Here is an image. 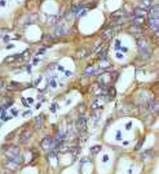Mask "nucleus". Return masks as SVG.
Here are the masks:
<instances>
[{"label": "nucleus", "instance_id": "f257e3e1", "mask_svg": "<svg viewBox=\"0 0 159 174\" xmlns=\"http://www.w3.org/2000/svg\"><path fill=\"white\" fill-rule=\"evenodd\" d=\"M137 47H139V52L142 56V59L148 60L151 57V47H150V43L145 37L137 38Z\"/></svg>", "mask_w": 159, "mask_h": 174}, {"label": "nucleus", "instance_id": "f03ea898", "mask_svg": "<svg viewBox=\"0 0 159 174\" xmlns=\"http://www.w3.org/2000/svg\"><path fill=\"white\" fill-rule=\"evenodd\" d=\"M75 127H76V131H78L79 134H84L85 131H87V117H85L84 114L78 117L76 124H75Z\"/></svg>", "mask_w": 159, "mask_h": 174}, {"label": "nucleus", "instance_id": "7ed1b4c3", "mask_svg": "<svg viewBox=\"0 0 159 174\" xmlns=\"http://www.w3.org/2000/svg\"><path fill=\"white\" fill-rule=\"evenodd\" d=\"M5 155L8 159H17L21 156V151H20V147L18 146H8L7 147V151H5Z\"/></svg>", "mask_w": 159, "mask_h": 174}, {"label": "nucleus", "instance_id": "20e7f679", "mask_svg": "<svg viewBox=\"0 0 159 174\" xmlns=\"http://www.w3.org/2000/svg\"><path fill=\"white\" fill-rule=\"evenodd\" d=\"M69 34H70V27H69V25H65V24L57 25V27L54 30L56 37H65V35H69Z\"/></svg>", "mask_w": 159, "mask_h": 174}, {"label": "nucleus", "instance_id": "39448f33", "mask_svg": "<svg viewBox=\"0 0 159 174\" xmlns=\"http://www.w3.org/2000/svg\"><path fill=\"white\" fill-rule=\"evenodd\" d=\"M21 161H22V160H21V156L17 159H8L5 161V168L9 169V170H17L21 165Z\"/></svg>", "mask_w": 159, "mask_h": 174}, {"label": "nucleus", "instance_id": "423d86ee", "mask_svg": "<svg viewBox=\"0 0 159 174\" xmlns=\"http://www.w3.org/2000/svg\"><path fill=\"white\" fill-rule=\"evenodd\" d=\"M40 146H41V148L44 150V151H50V150H53V148H56L54 139L49 138V137H47V138H44V139L41 140Z\"/></svg>", "mask_w": 159, "mask_h": 174}, {"label": "nucleus", "instance_id": "0eeeda50", "mask_svg": "<svg viewBox=\"0 0 159 174\" xmlns=\"http://www.w3.org/2000/svg\"><path fill=\"white\" fill-rule=\"evenodd\" d=\"M148 16H149V20H150V18H159V8H158V4H154V5L148 11Z\"/></svg>", "mask_w": 159, "mask_h": 174}, {"label": "nucleus", "instance_id": "6e6552de", "mask_svg": "<svg viewBox=\"0 0 159 174\" xmlns=\"http://www.w3.org/2000/svg\"><path fill=\"white\" fill-rule=\"evenodd\" d=\"M149 27L150 30L155 34V35H158V27H159V20L158 18H150L149 20Z\"/></svg>", "mask_w": 159, "mask_h": 174}, {"label": "nucleus", "instance_id": "1a4fd4ad", "mask_svg": "<svg viewBox=\"0 0 159 174\" xmlns=\"http://www.w3.org/2000/svg\"><path fill=\"white\" fill-rule=\"evenodd\" d=\"M113 37H114V30L113 29H106L104 33H102V35H101V38H102V40L104 42H110L111 39H113Z\"/></svg>", "mask_w": 159, "mask_h": 174}, {"label": "nucleus", "instance_id": "9d476101", "mask_svg": "<svg viewBox=\"0 0 159 174\" xmlns=\"http://www.w3.org/2000/svg\"><path fill=\"white\" fill-rule=\"evenodd\" d=\"M32 135V133L31 131H29V130H25V131H22V134H21V137H20V143L21 144H25L30 138H31Z\"/></svg>", "mask_w": 159, "mask_h": 174}, {"label": "nucleus", "instance_id": "9b49d317", "mask_svg": "<svg viewBox=\"0 0 159 174\" xmlns=\"http://www.w3.org/2000/svg\"><path fill=\"white\" fill-rule=\"evenodd\" d=\"M110 82H111V78H110L109 73H107V74L101 76L100 78H98V83H100L101 86H107V85H110Z\"/></svg>", "mask_w": 159, "mask_h": 174}, {"label": "nucleus", "instance_id": "f8f14e48", "mask_svg": "<svg viewBox=\"0 0 159 174\" xmlns=\"http://www.w3.org/2000/svg\"><path fill=\"white\" fill-rule=\"evenodd\" d=\"M148 109L150 112H153V113H157L158 112V102L155 99H151V100H149V103H148Z\"/></svg>", "mask_w": 159, "mask_h": 174}, {"label": "nucleus", "instance_id": "ddd939ff", "mask_svg": "<svg viewBox=\"0 0 159 174\" xmlns=\"http://www.w3.org/2000/svg\"><path fill=\"white\" fill-rule=\"evenodd\" d=\"M102 107H104V103H102L100 99H97V100H94V102L92 103L91 109L92 111H100V109H102Z\"/></svg>", "mask_w": 159, "mask_h": 174}, {"label": "nucleus", "instance_id": "4468645a", "mask_svg": "<svg viewBox=\"0 0 159 174\" xmlns=\"http://www.w3.org/2000/svg\"><path fill=\"white\" fill-rule=\"evenodd\" d=\"M133 26L136 27H141L145 24V17H133Z\"/></svg>", "mask_w": 159, "mask_h": 174}, {"label": "nucleus", "instance_id": "2eb2a0df", "mask_svg": "<svg viewBox=\"0 0 159 174\" xmlns=\"http://www.w3.org/2000/svg\"><path fill=\"white\" fill-rule=\"evenodd\" d=\"M7 89L9 90V91H17V90H20L21 89V83H18V82H9V83L7 85Z\"/></svg>", "mask_w": 159, "mask_h": 174}, {"label": "nucleus", "instance_id": "dca6fc26", "mask_svg": "<svg viewBox=\"0 0 159 174\" xmlns=\"http://www.w3.org/2000/svg\"><path fill=\"white\" fill-rule=\"evenodd\" d=\"M88 55H89V51L87 48H84V47L76 52V57H78V59H85Z\"/></svg>", "mask_w": 159, "mask_h": 174}, {"label": "nucleus", "instance_id": "f3484780", "mask_svg": "<svg viewBox=\"0 0 159 174\" xmlns=\"http://www.w3.org/2000/svg\"><path fill=\"white\" fill-rule=\"evenodd\" d=\"M17 57H18V55H11V56H7L5 59H4V63L5 64H13L17 61Z\"/></svg>", "mask_w": 159, "mask_h": 174}, {"label": "nucleus", "instance_id": "a211bd4d", "mask_svg": "<svg viewBox=\"0 0 159 174\" xmlns=\"http://www.w3.org/2000/svg\"><path fill=\"white\" fill-rule=\"evenodd\" d=\"M145 14H146V11L141 9V8H136L133 11V17H145Z\"/></svg>", "mask_w": 159, "mask_h": 174}, {"label": "nucleus", "instance_id": "6ab92c4d", "mask_svg": "<svg viewBox=\"0 0 159 174\" xmlns=\"http://www.w3.org/2000/svg\"><path fill=\"white\" fill-rule=\"evenodd\" d=\"M41 126H43V116H39V117H36V118H35V127L38 130H40Z\"/></svg>", "mask_w": 159, "mask_h": 174}, {"label": "nucleus", "instance_id": "aec40b11", "mask_svg": "<svg viewBox=\"0 0 159 174\" xmlns=\"http://www.w3.org/2000/svg\"><path fill=\"white\" fill-rule=\"evenodd\" d=\"M43 42H44V43H48V44H52V43L54 42V39L50 37V35H44V37H43Z\"/></svg>", "mask_w": 159, "mask_h": 174}, {"label": "nucleus", "instance_id": "412c9836", "mask_svg": "<svg viewBox=\"0 0 159 174\" xmlns=\"http://www.w3.org/2000/svg\"><path fill=\"white\" fill-rule=\"evenodd\" d=\"M107 98H109L110 100L115 98V89H114V87H110V89H109V96H107Z\"/></svg>", "mask_w": 159, "mask_h": 174}, {"label": "nucleus", "instance_id": "4be33fe9", "mask_svg": "<svg viewBox=\"0 0 159 174\" xmlns=\"http://www.w3.org/2000/svg\"><path fill=\"white\" fill-rule=\"evenodd\" d=\"M98 55H100V59H101V60H104V61H105V60H107V51H106V50L101 51Z\"/></svg>", "mask_w": 159, "mask_h": 174}, {"label": "nucleus", "instance_id": "5701e85b", "mask_svg": "<svg viewBox=\"0 0 159 174\" xmlns=\"http://www.w3.org/2000/svg\"><path fill=\"white\" fill-rule=\"evenodd\" d=\"M123 16H124V12L123 11H118V12L113 13V18H119V17H123Z\"/></svg>", "mask_w": 159, "mask_h": 174}, {"label": "nucleus", "instance_id": "b1692460", "mask_svg": "<svg viewBox=\"0 0 159 174\" xmlns=\"http://www.w3.org/2000/svg\"><path fill=\"white\" fill-rule=\"evenodd\" d=\"M98 151H101V146H100V144L91 147V152H92V153H97Z\"/></svg>", "mask_w": 159, "mask_h": 174}, {"label": "nucleus", "instance_id": "393cba45", "mask_svg": "<svg viewBox=\"0 0 159 174\" xmlns=\"http://www.w3.org/2000/svg\"><path fill=\"white\" fill-rule=\"evenodd\" d=\"M56 21H57V17H56V16H52V17H49V20L47 21V22H48V25H54Z\"/></svg>", "mask_w": 159, "mask_h": 174}, {"label": "nucleus", "instance_id": "a878e982", "mask_svg": "<svg viewBox=\"0 0 159 174\" xmlns=\"http://www.w3.org/2000/svg\"><path fill=\"white\" fill-rule=\"evenodd\" d=\"M16 133H17V131H12L11 134H8V135L5 137V140H7V142H9V140H12V139H13V138H14V135H16Z\"/></svg>", "mask_w": 159, "mask_h": 174}, {"label": "nucleus", "instance_id": "bb28decb", "mask_svg": "<svg viewBox=\"0 0 159 174\" xmlns=\"http://www.w3.org/2000/svg\"><path fill=\"white\" fill-rule=\"evenodd\" d=\"M8 29L7 27H0V38H3L4 35H7Z\"/></svg>", "mask_w": 159, "mask_h": 174}, {"label": "nucleus", "instance_id": "cd10ccee", "mask_svg": "<svg viewBox=\"0 0 159 174\" xmlns=\"http://www.w3.org/2000/svg\"><path fill=\"white\" fill-rule=\"evenodd\" d=\"M115 48H117V50H120V48H122V43H120V40H117V42H115Z\"/></svg>", "mask_w": 159, "mask_h": 174}, {"label": "nucleus", "instance_id": "c85d7f7f", "mask_svg": "<svg viewBox=\"0 0 159 174\" xmlns=\"http://www.w3.org/2000/svg\"><path fill=\"white\" fill-rule=\"evenodd\" d=\"M21 100H22V104H23V105H25V107H27V108L30 107V105H29V103L26 102V99H23V98H22V99H21Z\"/></svg>", "mask_w": 159, "mask_h": 174}, {"label": "nucleus", "instance_id": "c756f323", "mask_svg": "<svg viewBox=\"0 0 159 174\" xmlns=\"http://www.w3.org/2000/svg\"><path fill=\"white\" fill-rule=\"evenodd\" d=\"M117 140H122V133L120 131L117 133Z\"/></svg>", "mask_w": 159, "mask_h": 174}, {"label": "nucleus", "instance_id": "7c9ffc66", "mask_svg": "<svg viewBox=\"0 0 159 174\" xmlns=\"http://www.w3.org/2000/svg\"><path fill=\"white\" fill-rule=\"evenodd\" d=\"M40 82H41V77H39V78H36V79H35V85L38 86V85H39V83H40Z\"/></svg>", "mask_w": 159, "mask_h": 174}, {"label": "nucleus", "instance_id": "2f4dec72", "mask_svg": "<svg viewBox=\"0 0 159 174\" xmlns=\"http://www.w3.org/2000/svg\"><path fill=\"white\" fill-rule=\"evenodd\" d=\"M13 47H14V46L12 44V43H9V44H8V46L5 47V48H7V50H12V48H13Z\"/></svg>", "mask_w": 159, "mask_h": 174}, {"label": "nucleus", "instance_id": "473e14b6", "mask_svg": "<svg viewBox=\"0 0 159 174\" xmlns=\"http://www.w3.org/2000/svg\"><path fill=\"white\" fill-rule=\"evenodd\" d=\"M12 114L17 116V114H18V111H17V109H12Z\"/></svg>", "mask_w": 159, "mask_h": 174}, {"label": "nucleus", "instance_id": "72a5a7b5", "mask_svg": "<svg viewBox=\"0 0 159 174\" xmlns=\"http://www.w3.org/2000/svg\"><path fill=\"white\" fill-rule=\"evenodd\" d=\"M3 87H4V81L2 79V78H0V90H2Z\"/></svg>", "mask_w": 159, "mask_h": 174}, {"label": "nucleus", "instance_id": "f704fd0d", "mask_svg": "<svg viewBox=\"0 0 159 174\" xmlns=\"http://www.w3.org/2000/svg\"><path fill=\"white\" fill-rule=\"evenodd\" d=\"M56 108H57V105H56V104H53L52 108H50V112H56Z\"/></svg>", "mask_w": 159, "mask_h": 174}, {"label": "nucleus", "instance_id": "c9c22d12", "mask_svg": "<svg viewBox=\"0 0 159 174\" xmlns=\"http://www.w3.org/2000/svg\"><path fill=\"white\" fill-rule=\"evenodd\" d=\"M131 127H132V124H131V122H128V124L126 125V129H127V130H130Z\"/></svg>", "mask_w": 159, "mask_h": 174}, {"label": "nucleus", "instance_id": "e433bc0d", "mask_svg": "<svg viewBox=\"0 0 159 174\" xmlns=\"http://www.w3.org/2000/svg\"><path fill=\"white\" fill-rule=\"evenodd\" d=\"M30 114H31V111H27V112H25V113H23V116H25V117H26V116H30Z\"/></svg>", "mask_w": 159, "mask_h": 174}, {"label": "nucleus", "instance_id": "4c0bfd02", "mask_svg": "<svg viewBox=\"0 0 159 174\" xmlns=\"http://www.w3.org/2000/svg\"><path fill=\"white\" fill-rule=\"evenodd\" d=\"M26 70L30 73V72H31V65H27V66H26Z\"/></svg>", "mask_w": 159, "mask_h": 174}, {"label": "nucleus", "instance_id": "58836bf2", "mask_svg": "<svg viewBox=\"0 0 159 174\" xmlns=\"http://www.w3.org/2000/svg\"><path fill=\"white\" fill-rule=\"evenodd\" d=\"M57 69H58V70H61V72H63V66H61V65H58Z\"/></svg>", "mask_w": 159, "mask_h": 174}, {"label": "nucleus", "instance_id": "ea45409f", "mask_svg": "<svg viewBox=\"0 0 159 174\" xmlns=\"http://www.w3.org/2000/svg\"><path fill=\"white\" fill-rule=\"evenodd\" d=\"M65 74H66L67 77H70V76L72 74V73H71V72H65Z\"/></svg>", "mask_w": 159, "mask_h": 174}, {"label": "nucleus", "instance_id": "a19ab883", "mask_svg": "<svg viewBox=\"0 0 159 174\" xmlns=\"http://www.w3.org/2000/svg\"><path fill=\"white\" fill-rule=\"evenodd\" d=\"M107 160H109V156L105 155V156H104V161H107Z\"/></svg>", "mask_w": 159, "mask_h": 174}, {"label": "nucleus", "instance_id": "79ce46f5", "mask_svg": "<svg viewBox=\"0 0 159 174\" xmlns=\"http://www.w3.org/2000/svg\"><path fill=\"white\" fill-rule=\"evenodd\" d=\"M2 109H3V108H2V107H0V111H2Z\"/></svg>", "mask_w": 159, "mask_h": 174}, {"label": "nucleus", "instance_id": "37998d69", "mask_svg": "<svg viewBox=\"0 0 159 174\" xmlns=\"http://www.w3.org/2000/svg\"><path fill=\"white\" fill-rule=\"evenodd\" d=\"M2 174H5V173H2Z\"/></svg>", "mask_w": 159, "mask_h": 174}]
</instances>
